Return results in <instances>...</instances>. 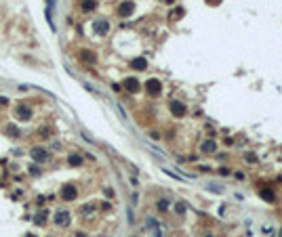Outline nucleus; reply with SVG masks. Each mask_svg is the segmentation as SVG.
Instances as JSON below:
<instances>
[{
    "label": "nucleus",
    "instance_id": "nucleus-1",
    "mask_svg": "<svg viewBox=\"0 0 282 237\" xmlns=\"http://www.w3.org/2000/svg\"><path fill=\"white\" fill-rule=\"evenodd\" d=\"M15 118L21 120V122H30L32 120V107L25 105V103H19L15 107Z\"/></svg>",
    "mask_w": 282,
    "mask_h": 237
},
{
    "label": "nucleus",
    "instance_id": "nucleus-2",
    "mask_svg": "<svg viewBox=\"0 0 282 237\" xmlns=\"http://www.w3.org/2000/svg\"><path fill=\"white\" fill-rule=\"evenodd\" d=\"M70 212H68V210H65V208H59L57 212H55V216H53V223H55V225L57 227H68L70 225Z\"/></svg>",
    "mask_w": 282,
    "mask_h": 237
},
{
    "label": "nucleus",
    "instance_id": "nucleus-3",
    "mask_svg": "<svg viewBox=\"0 0 282 237\" xmlns=\"http://www.w3.org/2000/svg\"><path fill=\"white\" fill-rule=\"evenodd\" d=\"M30 155H32V160L38 162V164H44V162H48V157H51V153H48L47 149H42V147H32V149H30Z\"/></svg>",
    "mask_w": 282,
    "mask_h": 237
},
{
    "label": "nucleus",
    "instance_id": "nucleus-4",
    "mask_svg": "<svg viewBox=\"0 0 282 237\" xmlns=\"http://www.w3.org/2000/svg\"><path fill=\"white\" fill-rule=\"evenodd\" d=\"M78 197V189L74 187V185H65L63 189H61V199L63 202H74Z\"/></svg>",
    "mask_w": 282,
    "mask_h": 237
},
{
    "label": "nucleus",
    "instance_id": "nucleus-5",
    "mask_svg": "<svg viewBox=\"0 0 282 237\" xmlns=\"http://www.w3.org/2000/svg\"><path fill=\"white\" fill-rule=\"evenodd\" d=\"M93 27H95V34L97 36H106L110 32V21L107 19H97L93 23Z\"/></svg>",
    "mask_w": 282,
    "mask_h": 237
},
{
    "label": "nucleus",
    "instance_id": "nucleus-6",
    "mask_svg": "<svg viewBox=\"0 0 282 237\" xmlns=\"http://www.w3.org/2000/svg\"><path fill=\"white\" fill-rule=\"evenodd\" d=\"M171 111L175 113L177 118H181V116H185V105H183L181 101H173V103H171Z\"/></svg>",
    "mask_w": 282,
    "mask_h": 237
},
{
    "label": "nucleus",
    "instance_id": "nucleus-7",
    "mask_svg": "<svg viewBox=\"0 0 282 237\" xmlns=\"http://www.w3.org/2000/svg\"><path fill=\"white\" fill-rule=\"evenodd\" d=\"M139 80H137V78H126V80H124V88H126V90H129V93H137V90H139Z\"/></svg>",
    "mask_w": 282,
    "mask_h": 237
},
{
    "label": "nucleus",
    "instance_id": "nucleus-8",
    "mask_svg": "<svg viewBox=\"0 0 282 237\" xmlns=\"http://www.w3.org/2000/svg\"><path fill=\"white\" fill-rule=\"evenodd\" d=\"M145 86H147V93H150V95H158V93H160V88H162V84L158 82V80H147V84H145Z\"/></svg>",
    "mask_w": 282,
    "mask_h": 237
},
{
    "label": "nucleus",
    "instance_id": "nucleus-9",
    "mask_svg": "<svg viewBox=\"0 0 282 237\" xmlns=\"http://www.w3.org/2000/svg\"><path fill=\"white\" fill-rule=\"evenodd\" d=\"M131 67H133V69H145V67H147V61L143 59V57H137V59H133L131 61Z\"/></svg>",
    "mask_w": 282,
    "mask_h": 237
},
{
    "label": "nucleus",
    "instance_id": "nucleus-10",
    "mask_svg": "<svg viewBox=\"0 0 282 237\" xmlns=\"http://www.w3.org/2000/svg\"><path fill=\"white\" fill-rule=\"evenodd\" d=\"M133 11H135V4H133V2H129V0L120 6V15H122V17H129Z\"/></svg>",
    "mask_w": 282,
    "mask_h": 237
},
{
    "label": "nucleus",
    "instance_id": "nucleus-11",
    "mask_svg": "<svg viewBox=\"0 0 282 237\" xmlns=\"http://www.w3.org/2000/svg\"><path fill=\"white\" fill-rule=\"evenodd\" d=\"M80 59L86 61V63H95V61H97V55H93V50H82Z\"/></svg>",
    "mask_w": 282,
    "mask_h": 237
},
{
    "label": "nucleus",
    "instance_id": "nucleus-12",
    "mask_svg": "<svg viewBox=\"0 0 282 237\" xmlns=\"http://www.w3.org/2000/svg\"><path fill=\"white\" fill-rule=\"evenodd\" d=\"M215 149H217V145H215L213 141H206V143H202V147H200V151H202V153H213Z\"/></svg>",
    "mask_w": 282,
    "mask_h": 237
},
{
    "label": "nucleus",
    "instance_id": "nucleus-13",
    "mask_svg": "<svg viewBox=\"0 0 282 237\" xmlns=\"http://www.w3.org/2000/svg\"><path fill=\"white\" fill-rule=\"evenodd\" d=\"M82 162H84V160H82V157H80V155H76V153H74V155H70V157H68V164H70V166H80V164H82Z\"/></svg>",
    "mask_w": 282,
    "mask_h": 237
},
{
    "label": "nucleus",
    "instance_id": "nucleus-14",
    "mask_svg": "<svg viewBox=\"0 0 282 237\" xmlns=\"http://www.w3.org/2000/svg\"><path fill=\"white\" fill-rule=\"evenodd\" d=\"M95 6H97L95 0H82V11H93Z\"/></svg>",
    "mask_w": 282,
    "mask_h": 237
},
{
    "label": "nucleus",
    "instance_id": "nucleus-15",
    "mask_svg": "<svg viewBox=\"0 0 282 237\" xmlns=\"http://www.w3.org/2000/svg\"><path fill=\"white\" fill-rule=\"evenodd\" d=\"M156 206H158V210H160V212H166V210H168V199H158V203H156Z\"/></svg>",
    "mask_w": 282,
    "mask_h": 237
},
{
    "label": "nucleus",
    "instance_id": "nucleus-16",
    "mask_svg": "<svg viewBox=\"0 0 282 237\" xmlns=\"http://www.w3.org/2000/svg\"><path fill=\"white\" fill-rule=\"evenodd\" d=\"M38 134H40V139H51V130H48L47 126H44V128H40V130H38Z\"/></svg>",
    "mask_w": 282,
    "mask_h": 237
},
{
    "label": "nucleus",
    "instance_id": "nucleus-17",
    "mask_svg": "<svg viewBox=\"0 0 282 237\" xmlns=\"http://www.w3.org/2000/svg\"><path fill=\"white\" fill-rule=\"evenodd\" d=\"M261 195H263L265 199H274V193H272L270 189H263V191H261Z\"/></svg>",
    "mask_w": 282,
    "mask_h": 237
},
{
    "label": "nucleus",
    "instance_id": "nucleus-18",
    "mask_svg": "<svg viewBox=\"0 0 282 237\" xmlns=\"http://www.w3.org/2000/svg\"><path fill=\"white\" fill-rule=\"evenodd\" d=\"M175 212H177V214H183V212H185V206H183V203H177V206H175Z\"/></svg>",
    "mask_w": 282,
    "mask_h": 237
},
{
    "label": "nucleus",
    "instance_id": "nucleus-19",
    "mask_svg": "<svg viewBox=\"0 0 282 237\" xmlns=\"http://www.w3.org/2000/svg\"><path fill=\"white\" fill-rule=\"evenodd\" d=\"M30 174H32V176H38V174H40V168H38V166H32V168H30Z\"/></svg>",
    "mask_w": 282,
    "mask_h": 237
},
{
    "label": "nucleus",
    "instance_id": "nucleus-20",
    "mask_svg": "<svg viewBox=\"0 0 282 237\" xmlns=\"http://www.w3.org/2000/svg\"><path fill=\"white\" fill-rule=\"evenodd\" d=\"M154 231V237H162V231H160V227H156V229H152Z\"/></svg>",
    "mask_w": 282,
    "mask_h": 237
},
{
    "label": "nucleus",
    "instance_id": "nucleus-21",
    "mask_svg": "<svg viewBox=\"0 0 282 237\" xmlns=\"http://www.w3.org/2000/svg\"><path fill=\"white\" fill-rule=\"evenodd\" d=\"M219 172H221V174H223V176H227V174H230V168H221V170H219Z\"/></svg>",
    "mask_w": 282,
    "mask_h": 237
},
{
    "label": "nucleus",
    "instance_id": "nucleus-22",
    "mask_svg": "<svg viewBox=\"0 0 282 237\" xmlns=\"http://www.w3.org/2000/svg\"><path fill=\"white\" fill-rule=\"evenodd\" d=\"M76 237H86V233H76Z\"/></svg>",
    "mask_w": 282,
    "mask_h": 237
},
{
    "label": "nucleus",
    "instance_id": "nucleus-23",
    "mask_svg": "<svg viewBox=\"0 0 282 237\" xmlns=\"http://www.w3.org/2000/svg\"><path fill=\"white\" fill-rule=\"evenodd\" d=\"M280 237H282V231H280Z\"/></svg>",
    "mask_w": 282,
    "mask_h": 237
}]
</instances>
